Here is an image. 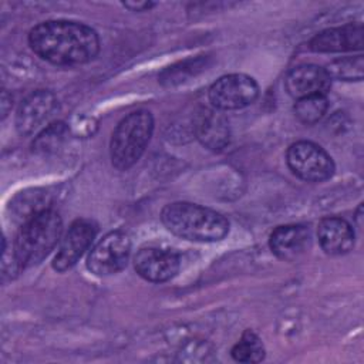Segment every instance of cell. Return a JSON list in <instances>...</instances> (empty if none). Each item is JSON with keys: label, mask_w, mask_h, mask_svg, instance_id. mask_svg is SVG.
Listing matches in <instances>:
<instances>
[{"label": "cell", "mask_w": 364, "mask_h": 364, "mask_svg": "<svg viewBox=\"0 0 364 364\" xmlns=\"http://www.w3.org/2000/svg\"><path fill=\"white\" fill-rule=\"evenodd\" d=\"M31 50L55 65L90 63L100 53V37L87 24L70 20H48L28 33Z\"/></svg>", "instance_id": "cell-1"}, {"label": "cell", "mask_w": 364, "mask_h": 364, "mask_svg": "<svg viewBox=\"0 0 364 364\" xmlns=\"http://www.w3.org/2000/svg\"><path fill=\"white\" fill-rule=\"evenodd\" d=\"M161 220L171 233L192 242H219L229 233V220L222 213L191 202L166 205Z\"/></svg>", "instance_id": "cell-2"}, {"label": "cell", "mask_w": 364, "mask_h": 364, "mask_svg": "<svg viewBox=\"0 0 364 364\" xmlns=\"http://www.w3.org/2000/svg\"><path fill=\"white\" fill-rule=\"evenodd\" d=\"M61 232V216L51 208L26 220L21 225L13 246L21 267H30L43 262L57 246Z\"/></svg>", "instance_id": "cell-3"}, {"label": "cell", "mask_w": 364, "mask_h": 364, "mask_svg": "<svg viewBox=\"0 0 364 364\" xmlns=\"http://www.w3.org/2000/svg\"><path fill=\"white\" fill-rule=\"evenodd\" d=\"M154 131L149 111L138 109L124 117L112 131L109 155L112 166L119 171L131 168L144 154Z\"/></svg>", "instance_id": "cell-4"}, {"label": "cell", "mask_w": 364, "mask_h": 364, "mask_svg": "<svg viewBox=\"0 0 364 364\" xmlns=\"http://www.w3.org/2000/svg\"><path fill=\"white\" fill-rule=\"evenodd\" d=\"M290 171L303 181L323 182L333 176L334 162L331 156L311 141H297L286 152Z\"/></svg>", "instance_id": "cell-5"}, {"label": "cell", "mask_w": 364, "mask_h": 364, "mask_svg": "<svg viewBox=\"0 0 364 364\" xmlns=\"http://www.w3.org/2000/svg\"><path fill=\"white\" fill-rule=\"evenodd\" d=\"M131 253V239L121 230L107 233L90 252L87 269L95 276H111L122 270Z\"/></svg>", "instance_id": "cell-6"}, {"label": "cell", "mask_w": 364, "mask_h": 364, "mask_svg": "<svg viewBox=\"0 0 364 364\" xmlns=\"http://www.w3.org/2000/svg\"><path fill=\"white\" fill-rule=\"evenodd\" d=\"M208 95L212 107L220 111L240 109L255 102L259 95V85L255 78L246 74H228L210 85Z\"/></svg>", "instance_id": "cell-7"}, {"label": "cell", "mask_w": 364, "mask_h": 364, "mask_svg": "<svg viewBox=\"0 0 364 364\" xmlns=\"http://www.w3.org/2000/svg\"><path fill=\"white\" fill-rule=\"evenodd\" d=\"M97 232L98 226L91 219L74 220L70 225L58 247V252L53 259V269L60 273L70 270L91 246Z\"/></svg>", "instance_id": "cell-8"}, {"label": "cell", "mask_w": 364, "mask_h": 364, "mask_svg": "<svg viewBox=\"0 0 364 364\" xmlns=\"http://www.w3.org/2000/svg\"><path fill=\"white\" fill-rule=\"evenodd\" d=\"M179 255L172 249L146 246L141 247L134 257L136 273L152 283L171 280L179 270Z\"/></svg>", "instance_id": "cell-9"}, {"label": "cell", "mask_w": 364, "mask_h": 364, "mask_svg": "<svg viewBox=\"0 0 364 364\" xmlns=\"http://www.w3.org/2000/svg\"><path fill=\"white\" fill-rule=\"evenodd\" d=\"M58 111V100L48 90H38L26 97L16 112V129L20 135H31Z\"/></svg>", "instance_id": "cell-10"}, {"label": "cell", "mask_w": 364, "mask_h": 364, "mask_svg": "<svg viewBox=\"0 0 364 364\" xmlns=\"http://www.w3.org/2000/svg\"><path fill=\"white\" fill-rule=\"evenodd\" d=\"M289 95L296 100L310 95H326L331 87V78L326 68L316 64H301L289 71L284 80Z\"/></svg>", "instance_id": "cell-11"}, {"label": "cell", "mask_w": 364, "mask_h": 364, "mask_svg": "<svg viewBox=\"0 0 364 364\" xmlns=\"http://www.w3.org/2000/svg\"><path fill=\"white\" fill-rule=\"evenodd\" d=\"M195 135L199 142L212 151H222L230 142L228 118L215 107H202L193 121Z\"/></svg>", "instance_id": "cell-12"}, {"label": "cell", "mask_w": 364, "mask_h": 364, "mask_svg": "<svg viewBox=\"0 0 364 364\" xmlns=\"http://www.w3.org/2000/svg\"><path fill=\"white\" fill-rule=\"evenodd\" d=\"M364 28L361 23H348L340 27L326 28L317 33L309 43L316 53H341L361 50L364 44Z\"/></svg>", "instance_id": "cell-13"}, {"label": "cell", "mask_w": 364, "mask_h": 364, "mask_svg": "<svg viewBox=\"0 0 364 364\" xmlns=\"http://www.w3.org/2000/svg\"><path fill=\"white\" fill-rule=\"evenodd\" d=\"M310 230L304 225L277 226L269 237V246L282 260H294L310 247Z\"/></svg>", "instance_id": "cell-14"}, {"label": "cell", "mask_w": 364, "mask_h": 364, "mask_svg": "<svg viewBox=\"0 0 364 364\" xmlns=\"http://www.w3.org/2000/svg\"><path fill=\"white\" fill-rule=\"evenodd\" d=\"M317 237L324 253L330 256L346 255L354 246V230L351 225L337 216L321 219L317 228Z\"/></svg>", "instance_id": "cell-15"}, {"label": "cell", "mask_w": 364, "mask_h": 364, "mask_svg": "<svg viewBox=\"0 0 364 364\" xmlns=\"http://www.w3.org/2000/svg\"><path fill=\"white\" fill-rule=\"evenodd\" d=\"M11 213L16 220L26 222L34 215L50 209V193L44 189H31L20 192L10 203Z\"/></svg>", "instance_id": "cell-16"}, {"label": "cell", "mask_w": 364, "mask_h": 364, "mask_svg": "<svg viewBox=\"0 0 364 364\" xmlns=\"http://www.w3.org/2000/svg\"><path fill=\"white\" fill-rule=\"evenodd\" d=\"M67 135H68V125H65L61 121L50 124L34 138L31 144V151L41 155L51 154L63 145Z\"/></svg>", "instance_id": "cell-17"}, {"label": "cell", "mask_w": 364, "mask_h": 364, "mask_svg": "<svg viewBox=\"0 0 364 364\" xmlns=\"http://www.w3.org/2000/svg\"><path fill=\"white\" fill-rule=\"evenodd\" d=\"M230 354L239 363H260L264 358V347L256 333L246 330Z\"/></svg>", "instance_id": "cell-18"}, {"label": "cell", "mask_w": 364, "mask_h": 364, "mask_svg": "<svg viewBox=\"0 0 364 364\" xmlns=\"http://www.w3.org/2000/svg\"><path fill=\"white\" fill-rule=\"evenodd\" d=\"M326 71L330 78L341 81H361L364 75V58L363 55L344 57L331 61Z\"/></svg>", "instance_id": "cell-19"}, {"label": "cell", "mask_w": 364, "mask_h": 364, "mask_svg": "<svg viewBox=\"0 0 364 364\" xmlns=\"http://www.w3.org/2000/svg\"><path fill=\"white\" fill-rule=\"evenodd\" d=\"M293 109L299 121L311 125L324 117L328 109V101L326 95H310L296 100Z\"/></svg>", "instance_id": "cell-20"}, {"label": "cell", "mask_w": 364, "mask_h": 364, "mask_svg": "<svg viewBox=\"0 0 364 364\" xmlns=\"http://www.w3.org/2000/svg\"><path fill=\"white\" fill-rule=\"evenodd\" d=\"M202 67H203V61H202V58L188 60V61L179 63L178 65H173V67L166 68V70L161 74L159 80H161V82H162V84L173 85V84H176V82L183 81V80L186 78V75H185L186 73H188L189 75H192V74H195V71H196L198 68L200 70Z\"/></svg>", "instance_id": "cell-21"}, {"label": "cell", "mask_w": 364, "mask_h": 364, "mask_svg": "<svg viewBox=\"0 0 364 364\" xmlns=\"http://www.w3.org/2000/svg\"><path fill=\"white\" fill-rule=\"evenodd\" d=\"M127 9H129L131 11H145L152 9L155 4L151 1H142V3H132V1H125L122 3Z\"/></svg>", "instance_id": "cell-22"}]
</instances>
